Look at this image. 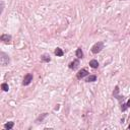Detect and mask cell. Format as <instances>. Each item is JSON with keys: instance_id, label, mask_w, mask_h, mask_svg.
Wrapping results in <instances>:
<instances>
[{"instance_id": "obj_14", "label": "cell", "mask_w": 130, "mask_h": 130, "mask_svg": "<svg viewBox=\"0 0 130 130\" xmlns=\"http://www.w3.org/2000/svg\"><path fill=\"white\" fill-rule=\"evenodd\" d=\"M1 89H2L4 92H8V91H9V86H8V84H7L6 82H4V83L1 84Z\"/></svg>"}, {"instance_id": "obj_13", "label": "cell", "mask_w": 130, "mask_h": 130, "mask_svg": "<svg viewBox=\"0 0 130 130\" xmlns=\"http://www.w3.org/2000/svg\"><path fill=\"white\" fill-rule=\"evenodd\" d=\"M97 80V76L96 75H90L86 78V82H94Z\"/></svg>"}, {"instance_id": "obj_2", "label": "cell", "mask_w": 130, "mask_h": 130, "mask_svg": "<svg viewBox=\"0 0 130 130\" xmlns=\"http://www.w3.org/2000/svg\"><path fill=\"white\" fill-rule=\"evenodd\" d=\"M104 49V44H103V42H98V43H96L93 47H92V52L94 54H98V53H100V52L102 51Z\"/></svg>"}, {"instance_id": "obj_6", "label": "cell", "mask_w": 130, "mask_h": 130, "mask_svg": "<svg viewBox=\"0 0 130 130\" xmlns=\"http://www.w3.org/2000/svg\"><path fill=\"white\" fill-rule=\"evenodd\" d=\"M78 65H79V60H78V59H75V60H73L72 62H70L68 66H69V68H70V69L75 70L77 67H78Z\"/></svg>"}, {"instance_id": "obj_10", "label": "cell", "mask_w": 130, "mask_h": 130, "mask_svg": "<svg viewBox=\"0 0 130 130\" xmlns=\"http://www.w3.org/2000/svg\"><path fill=\"white\" fill-rule=\"evenodd\" d=\"M41 60H42L43 62H50V61H51V57H50L49 54H43V55L41 56Z\"/></svg>"}, {"instance_id": "obj_4", "label": "cell", "mask_w": 130, "mask_h": 130, "mask_svg": "<svg viewBox=\"0 0 130 130\" xmlns=\"http://www.w3.org/2000/svg\"><path fill=\"white\" fill-rule=\"evenodd\" d=\"M0 39H1V41L5 44H10L11 43V40H12V37L8 34H3L1 35V37H0Z\"/></svg>"}, {"instance_id": "obj_11", "label": "cell", "mask_w": 130, "mask_h": 130, "mask_svg": "<svg viewBox=\"0 0 130 130\" xmlns=\"http://www.w3.org/2000/svg\"><path fill=\"white\" fill-rule=\"evenodd\" d=\"M90 66L92 68H98L99 67V62L96 60V59H93L90 61Z\"/></svg>"}, {"instance_id": "obj_18", "label": "cell", "mask_w": 130, "mask_h": 130, "mask_svg": "<svg viewBox=\"0 0 130 130\" xmlns=\"http://www.w3.org/2000/svg\"><path fill=\"white\" fill-rule=\"evenodd\" d=\"M126 105H127V107H128V108H130V99H129V100L127 101V103H126Z\"/></svg>"}, {"instance_id": "obj_3", "label": "cell", "mask_w": 130, "mask_h": 130, "mask_svg": "<svg viewBox=\"0 0 130 130\" xmlns=\"http://www.w3.org/2000/svg\"><path fill=\"white\" fill-rule=\"evenodd\" d=\"M33 78H34V76L32 73H28L27 75H25L23 77V80H22V85H29L32 81H33Z\"/></svg>"}, {"instance_id": "obj_9", "label": "cell", "mask_w": 130, "mask_h": 130, "mask_svg": "<svg viewBox=\"0 0 130 130\" xmlns=\"http://www.w3.org/2000/svg\"><path fill=\"white\" fill-rule=\"evenodd\" d=\"M75 55H76V57L78 58V59L83 58V52H82L81 48H78V49L76 50V52H75Z\"/></svg>"}, {"instance_id": "obj_1", "label": "cell", "mask_w": 130, "mask_h": 130, "mask_svg": "<svg viewBox=\"0 0 130 130\" xmlns=\"http://www.w3.org/2000/svg\"><path fill=\"white\" fill-rule=\"evenodd\" d=\"M9 62H10L9 56L6 53H4V52H1V53H0V64L2 66H7L9 64Z\"/></svg>"}, {"instance_id": "obj_8", "label": "cell", "mask_w": 130, "mask_h": 130, "mask_svg": "<svg viewBox=\"0 0 130 130\" xmlns=\"http://www.w3.org/2000/svg\"><path fill=\"white\" fill-rule=\"evenodd\" d=\"M54 54L57 56V57H62L64 55V52L61 48H56L55 51H54Z\"/></svg>"}, {"instance_id": "obj_5", "label": "cell", "mask_w": 130, "mask_h": 130, "mask_svg": "<svg viewBox=\"0 0 130 130\" xmlns=\"http://www.w3.org/2000/svg\"><path fill=\"white\" fill-rule=\"evenodd\" d=\"M88 74H89V71L85 68H83V69H81V70L78 71V73L76 74V77H77V79H82L83 77H85Z\"/></svg>"}, {"instance_id": "obj_12", "label": "cell", "mask_w": 130, "mask_h": 130, "mask_svg": "<svg viewBox=\"0 0 130 130\" xmlns=\"http://www.w3.org/2000/svg\"><path fill=\"white\" fill-rule=\"evenodd\" d=\"M13 126H14V122H12V121L7 122V123H5V124H4V128H5L6 130H10V129H12V128H13Z\"/></svg>"}, {"instance_id": "obj_19", "label": "cell", "mask_w": 130, "mask_h": 130, "mask_svg": "<svg viewBox=\"0 0 130 130\" xmlns=\"http://www.w3.org/2000/svg\"><path fill=\"white\" fill-rule=\"evenodd\" d=\"M128 129H130V124H129V126H128Z\"/></svg>"}, {"instance_id": "obj_17", "label": "cell", "mask_w": 130, "mask_h": 130, "mask_svg": "<svg viewBox=\"0 0 130 130\" xmlns=\"http://www.w3.org/2000/svg\"><path fill=\"white\" fill-rule=\"evenodd\" d=\"M3 10H4V3L3 1H1V13L3 12Z\"/></svg>"}, {"instance_id": "obj_15", "label": "cell", "mask_w": 130, "mask_h": 130, "mask_svg": "<svg viewBox=\"0 0 130 130\" xmlns=\"http://www.w3.org/2000/svg\"><path fill=\"white\" fill-rule=\"evenodd\" d=\"M47 116H48V113H44V114H43L42 116H40V117H39V118H38V119L36 120V122H39V121H43V120H44V118H46Z\"/></svg>"}, {"instance_id": "obj_7", "label": "cell", "mask_w": 130, "mask_h": 130, "mask_svg": "<svg viewBox=\"0 0 130 130\" xmlns=\"http://www.w3.org/2000/svg\"><path fill=\"white\" fill-rule=\"evenodd\" d=\"M113 96H114V98H116V99L119 100V101H121V99H123V97H121V96L119 95V86H118V85L115 86V90H114V92H113Z\"/></svg>"}, {"instance_id": "obj_16", "label": "cell", "mask_w": 130, "mask_h": 130, "mask_svg": "<svg viewBox=\"0 0 130 130\" xmlns=\"http://www.w3.org/2000/svg\"><path fill=\"white\" fill-rule=\"evenodd\" d=\"M128 107H127V105H126V104H122V105H121V110L124 112V111H126V109H127Z\"/></svg>"}]
</instances>
